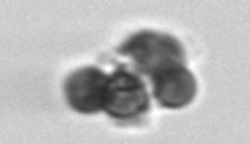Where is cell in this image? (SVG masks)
Listing matches in <instances>:
<instances>
[{
    "label": "cell",
    "instance_id": "6da1fadb",
    "mask_svg": "<svg viewBox=\"0 0 250 144\" xmlns=\"http://www.w3.org/2000/svg\"><path fill=\"white\" fill-rule=\"evenodd\" d=\"M117 53L129 56L135 68L145 76H150L170 64H186L184 45L176 37L152 29L133 33L119 45Z\"/></svg>",
    "mask_w": 250,
    "mask_h": 144
},
{
    "label": "cell",
    "instance_id": "7a4b0ae2",
    "mask_svg": "<svg viewBox=\"0 0 250 144\" xmlns=\"http://www.w3.org/2000/svg\"><path fill=\"white\" fill-rule=\"evenodd\" d=\"M148 109V93L141 78L125 68L107 76L104 91V111L119 121L135 119Z\"/></svg>",
    "mask_w": 250,
    "mask_h": 144
},
{
    "label": "cell",
    "instance_id": "3957f363",
    "mask_svg": "<svg viewBox=\"0 0 250 144\" xmlns=\"http://www.w3.org/2000/svg\"><path fill=\"white\" fill-rule=\"evenodd\" d=\"M107 74L96 66H84L64 80V97L68 105L84 115L104 111V91Z\"/></svg>",
    "mask_w": 250,
    "mask_h": 144
},
{
    "label": "cell",
    "instance_id": "277c9868",
    "mask_svg": "<svg viewBox=\"0 0 250 144\" xmlns=\"http://www.w3.org/2000/svg\"><path fill=\"white\" fill-rule=\"evenodd\" d=\"M148 78L152 84V95L162 107H186L195 97L197 82L186 64L164 66Z\"/></svg>",
    "mask_w": 250,
    "mask_h": 144
}]
</instances>
